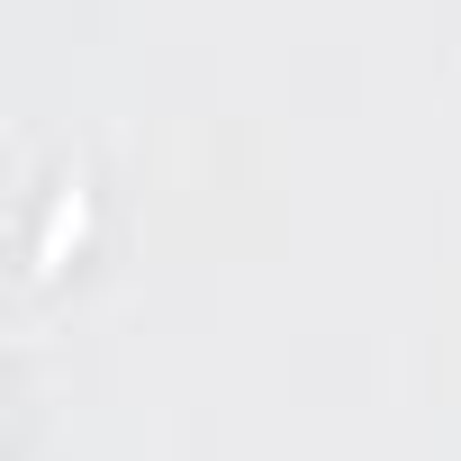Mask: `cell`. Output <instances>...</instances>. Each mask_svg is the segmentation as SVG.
Instances as JSON below:
<instances>
[{"label": "cell", "mask_w": 461, "mask_h": 461, "mask_svg": "<svg viewBox=\"0 0 461 461\" xmlns=\"http://www.w3.org/2000/svg\"><path fill=\"white\" fill-rule=\"evenodd\" d=\"M64 236H82V181H64V190H55V226H46V245H37V272H55V263H64Z\"/></svg>", "instance_id": "6da1fadb"}]
</instances>
